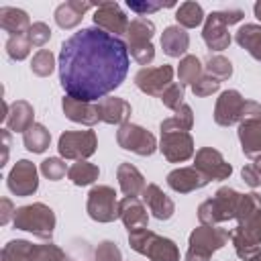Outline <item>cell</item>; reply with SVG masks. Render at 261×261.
Masks as SVG:
<instances>
[{"label":"cell","mask_w":261,"mask_h":261,"mask_svg":"<svg viewBox=\"0 0 261 261\" xmlns=\"http://www.w3.org/2000/svg\"><path fill=\"white\" fill-rule=\"evenodd\" d=\"M241 196L230 190V188H222L216 192V196L208 202H204L198 210V216L204 224H214L218 220H228L232 216H237V206H239Z\"/></svg>","instance_id":"6"},{"label":"cell","mask_w":261,"mask_h":261,"mask_svg":"<svg viewBox=\"0 0 261 261\" xmlns=\"http://www.w3.org/2000/svg\"><path fill=\"white\" fill-rule=\"evenodd\" d=\"M153 31H155V27L147 18H135V20L128 22V29H126L130 53L143 65H147L153 59V55H155L153 53V45H151Z\"/></svg>","instance_id":"7"},{"label":"cell","mask_w":261,"mask_h":261,"mask_svg":"<svg viewBox=\"0 0 261 261\" xmlns=\"http://www.w3.org/2000/svg\"><path fill=\"white\" fill-rule=\"evenodd\" d=\"M237 43L245 47L255 59H261V27L257 24H245L237 33Z\"/></svg>","instance_id":"29"},{"label":"cell","mask_w":261,"mask_h":261,"mask_svg":"<svg viewBox=\"0 0 261 261\" xmlns=\"http://www.w3.org/2000/svg\"><path fill=\"white\" fill-rule=\"evenodd\" d=\"M96 261H120V251L114 243L104 241L96 251Z\"/></svg>","instance_id":"40"},{"label":"cell","mask_w":261,"mask_h":261,"mask_svg":"<svg viewBox=\"0 0 261 261\" xmlns=\"http://www.w3.org/2000/svg\"><path fill=\"white\" fill-rule=\"evenodd\" d=\"M118 216H120L122 222L126 224L128 232L147 228V212H145L143 204H141L137 198H128V196H126V198L118 204Z\"/></svg>","instance_id":"18"},{"label":"cell","mask_w":261,"mask_h":261,"mask_svg":"<svg viewBox=\"0 0 261 261\" xmlns=\"http://www.w3.org/2000/svg\"><path fill=\"white\" fill-rule=\"evenodd\" d=\"M98 114L104 122H124L130 114V106L120 98H104L98 102Z\"/></svg>","instance_id":"23"},{"label":"cell","mask_w":261,"mask_h":261,"mask_svg":"<svg viewBox=\"0 0 261 261\" xmlns=\"http://www.w3.org/2000/svg\"><path fill=\"white\" fill-rule=\"evenodd\" d=\"M128 8H130V10H135V12H141V14H143V12L159 10V8H161V4H151V2H143V4H141V2H130V0H128Z\"/></svg>","instance_id":"43"},{"label":"cell","mask_w":261,"mask_h":261,"mask_svg":"<svg viewBox=\"0 0 261 261\" xmlns=\"http://www.w3.org/2000/svg\"><path fill=\"white\" fill-rule=\"evenodd\" d=\"M202 8H200V4H196V2H186V4H181L179 8H177V12H175V18H177V22L179 24H184V27H196V24H200L202 22Z\"/></svg>","instance_id":"32"},{"label":"cell","mask_w":261,"mask_h":261,"mask_svg":"<svg viewBox=\"0 0 261 261\" xmlns=\"http://www.w3.org/2000/svg\"><path fill=\"white\" fill-rule=\"evenodd\" d=\"M4 124L10 130H29L35 122H33V106L29 102H14L8 110V106L4 104Z\"/></svg>","instance_id":"19"},{"label":"cell","mask_w":261,"mask_h":261,"mask_svg":"<svg viewBox=\"0 0 261 261\" xmlns=\"http://www.w3.org/2000/svg\"><path fill=\"white\" fill-rule=\"evenodd\" d=\"M161 151L169 161H184L194 153L192 137L186 130L161 126Z\"/></svg>","instance_id":"11"},{"label":"cell","mask_w":261,"mask_h":261,"mask_svg":"<svg viewBox=\"0 0 261 261\" xmlns=\"http://www.w3.org/2000/svg\"><path fill=\"white\" fill-rule=\"evenodd\" d=\"M0 27L10 33V37L14 35H22V31L31 29L29 24V16L27 12L18 10V8H12V6H2L0 8Z\"/></svg>","instance_id":"24"},{"label":"cell","mask_w":261,"mask_h":261,"mask_svg":"<svg viewBox=\"0 0 261 261\" xmlns=\"http://www.w3.org/2000/svg\"><path fill=\"white\" fill-rule=\"evenodd\" d=\"M22 139H24V147H27L29 151H33V153H43V151L49 147L51 135H49V130H47L43 124L35 122L29 130L22 133Z\"/></svg>","instance_id":"30"},{"label":"cell","mask_w":261,"mask_h":261,"mask_svg":"<svg viewBox=\"0 0 261 261\" xmlns=\"http://www.w3.org/2000/svg\"><path fill=\"white\" fill-rule=\"evenodd\" d=\"M243 12L241 10H226V12H212L206 20L204 27V41L210 49L222 51L230 43V35L226 33V27L241 20Z\"/></svg>","instance_id":"8"},{"label":"cell","mask_w":261,"mask_h":261,"mask_svg":"<svg viewBox=\"0 0 261 261\" xmlns=\"http://www.w3.org/2000/svg\"><path fill=\"white\" fill-rule=\"evenodd\" d=\"M2 206L6 208V210H4V214H2V224H6V222H8V218H10V200H6V198H4V200H2Z\"/></svg>","instance_id":"44"},{"label":"cell","mask_w":261,"mask_h":261,"mask_svg":"<svg viewBox=\"0 0 261 261\" xmlns=\"http://www.w3.org/2000/svg\"><path fill=\"white\" fill-rule=\"evenodd\" d=\"M90 6H92V4H88V2H65V4H61V6L55 10V20H57L59 27L71 29V27H75V24L82 20V14H84Z\"/></svg>","instance_id":"27"},{"label":"cell","mask_w":261,"mask_h":261,"mask_svg":"<svg viewBox=\"0 0 261 261\" xmlns=\"http://www.w3.org/2000/svg\"><path fill=\"white\" fill-rule=\"evenodd\" d=\"M167 184L175 192H192L196 188L206 186L208 177L196 167H181V169H175L167 175Z\"/></svg>","instance_id":"17"},{"label":"cell","mask_w":261,"mask_h":261,"mask_svg":"<svg viewBox=\"0 0 261 261\" xmlns=\"http://www.w3.org/2000/svg\"><path fill=\"white\" fill-rule=\"evenodd\" d=\"M2 261H39V245L29 241H10L2 249Z\"/></svg>","instance_id":"25"},{"label":"cell","mask_w":261,"mask_h":261,"mask_svg":"<svg viewBox=\"0 0 261 261\" xmlns=\"http://www.w3.org/2000/svg\"><path fill=\"white\" fill-rule=\"evenodd\" d=\"M171 75H173V69L169 65H161V67H143L135 82L137 86L147 92V94H163V88L165 86H171Z\"/></svg>","instance_id":"14"},{"label":"cell","mask_w":261,"mask_h":261,"mask_svg":"<svg viewBox=\"0 0 261 261\" xmlns=\"http://www.w3.org/2000/svg\"><path fill=\"white\" fill-rule=\"evenodd\" d=\"M67 175H69V179L75 184V186H88V184H92L96 177H98V167L96 165H92V163H88V161H75L69 169H67Z\"/></svg>","instance_id":"31"},{"label":"cell","mask_w":261,"mask_h":261,"mask_svg":"<svg viewBox=\"0 0 261 261\" xmlns=\"http://www.w3.org/2000/svg\"><path fill=\"white\" fill-rule=\"evenodd\" d=\"M41 171H43V175H47L49 179L57 181V179H61V177L65 175V163H63L61 159H57V157H51V159H45V161L41 163Z\"/></svg>","instance_id":"38"},{"label":"cell","mask_w":261,"mask_h":261,"mask_svg":"<svg viewBox=\"0 0 261 261\" xmlns=\"http://www.w3.org/2000/svg\"><path fill=\"white\" fill-rule=\"evenodd\" d=\"M214 118L222 126H228L237 120L243 122L247 118H261V106L257 102H245V98H241L237 90H228L220 94Z\"/></svg>","instance_id":"2"},{"label":"cell","mask_w":261,"mask_h":261,"mask_svg":"<svg viewBox=\"0 0 261 261\" xmlns=\"http://www.w3.org/2000/svg\"><path fill=\"white\" fill-rule=\"evenodd\" d=\"M210 77L214 80H226L230 73H232V67H230V61H226L224 57L216 55V57H210L208 59V65H206Z\"/></svg>","instance_id":"35"},{"label":"cell","mask_w":261,"mask_h":261,"mask_svg":"<svg viewBox=\"0 0 261 261\" xmlns=\"http://www.w3.org/2000/svg\"><path fill=\"white\" fill-rule=\"evenodd\" d=\"M27 37H29V41H31L33 47H41V45H45V43L49 41L51 31H49V27H47L45 22H35V24H31V29L27 31Z\"/></svg>","instance_id":"37"},{"label":"cell","mask_w":261,"mask_h":261,"mask_svg":"<svg viewBox=\"0 0 261 261\" xmlns=\"http://www.w3.org/2000/svg\"><path fill=\"white\" fill-rule=\"evenodd\" d=\"M239 139L245 155L253 157L261 153V118H247L239 126Z\"/></svg>","instance_id":"20"},{"label":"cell","mask_w":261,"mask_h":261,"mask_svg":"<svg viewBox=\"0 0 261 261\" xmlns=\"http://www.w3.org/2000/svg\"><path fill=\"white\" fill-rule=\"evenodd\" d=\"M31 67L37 75H49L53 71V53L47 49H41L39 53H35Z\"/></svg>","instance_id":"36"},{"label":"cell","mask_w":261,"mask_h":261,"mask_svg":"<svg viewBox=\"0 0 261 261\" xmlns=\"http://www.w3.org/2000/svg\"><path fill=\"white\" fill-rule=\"evenodd\" d=\"M88 212L94 220L110 222L118 216V204L114 200V190L108 186H98L90 192L88 198Z\"/></svg>","instance_id":"10"},{"label":"cell","mask_w":261,"mask_h":261,"mask_svg":"<svg viewBox=\"0 0 261 261\" xmlns=\"http://www.w3.org/2000/svg\"><path fill=\"white\" fill-rule=\"evenodd\" d=\"M255 14H257V18L261 20V2H257V4H255Z\"/></svg>","instance_id":"45"},{"label":"cell","mask_w":261,"mask_h":261,"mask_svg":"<svg viewBox=\"0 0 261 261\" xmlns=\"http://www.w3.org/2000/svg\"><path fill=\"white\" fill-rule=\"evenodd\" d=\"M63 112L67 114V118L75 122H84V124H94L96 120H100L98 104L94 106L92 102H77L69 96L63 98Z\"/></svg>","instance_id":"22"},{"label":"cell","mask_w":261,"mask_h":261,"mask_svg":"<svg viewBox=\"0 0 261 261\" xmlns=\"http://www.w3.org/2000/svg\"><path fill=\"white\" fill-rule=\"evenodd\" d=\"M196 169H200L208 179L210 177H216V179H224L230 175V165L222 159V155L214 149H200L198 155H196V163H194Z\"/></svg>","instance_id":"16"},{"label":"cell","mask_w":261,"mask_h":261,"mask_svg":"<svg viewBox=\"0 0 261 261\" xmlns=\"http://www.w3.org/2000/svg\"><path fill=\"white\" fill-rule=\"evenodd\" d=\"M188 43H190L188 33L181 31L179 27H169V29H165V33H163V37H161L163 51H165L167 55H171V57H179L181 53H186Z\"/></svg>","instance_id":"28"},{"label":"cell","mask_w":261,"mask_h":261,"mask_svg":"<svg viewBox=\"0 0 261 261\" xmlns=\"http://www.w3.org/2000/svg\"><path fill=\"white\" fill-rule=\"evenodd\" d=\"M230 239V232L214 226H200L190 237V251L186 261H208L212 251L220 249Z\"/></svg>","instance_id":"5"},{"label":"cell","mask_w":261,"mask_h":261,"mask_svg":"<svg viewBox=\"0 0 261 261\" xmlns=\"http://www.w3.org/2000/svg\"><path fill=\"white\" fill-rule=\"evenodd\" d=\"M218 86H220V82L214 80V77H200V80L192 86V90H194L196 96H208V94L216 92Z\"/></svg>","instance_id":"41"},{"label":"cell","mask_w":261,"mask_h":261,"mask_svg":"<svg viewBox=\"0 0 261 261\" xmlns=\"http://www.w3.org/2000/svg\"><path fill=\"white\" fill-rule=\"evenodd\" d=\"M37 169L31 161H18L8 173V190L16 196H29L37 190Z\"/></svg>","instance_id":"13"},{"label":"cell","mask_w":261,"mask_h":261,"mask_svg":"<svg viewBox=\"0 0 261 261\" xmlns=\"http://www.w3.org/2000/svg\"><path fill=\"white\" fill-rule=\"evenodd\" d=\"M118 181H120V190H122L128 198H137V194L145 190L143 175H141L139 169L133 167L130 163H122V165L118 167Z\"/></svg>","instance_id":"26"},{"label":"cell","mask_w":261,"mask_h":261,"mask_svg":"<svg viewBox=\"0 0 261 261\" xmlns=\"http://www.w3.org/2000/svg\"><path fill=\"white\" fill-rule=\"evenodd\" d=\"M143 200L147 202L149 210H151L159 220L171 218V214H173V202H171L155 184H149V186L143 190Z\"/></svg>","instance_id":"21"},{"label":"cell","mask_w":261,"mask_h":261,"mask_svg":"<svg viewBox=\"0 0 261 261\" xmlns=\"http://www.w3.org/2000/svg\"><path fill=\"white\" fill-rule=\"evenodd\" d=\"M243 177H245V181H247L249 186H253V188H257V186L261 184V173L253 167V163L243 169Z\"/></svg>","instance_id":"42"},{"label":"cell","mask_w":261,"mask_h":261,"mask_svg":"<svg viewBox=\"0 0 261 261\" xmlns=\"http://www.w3.org/2000/svg\"><path fill=\"white\" fill-rule=\"evenodd\" d=\"M31 41L27 35H14L6 41V53L12 57V59H24L31 51Z\"/></svg>","instance_id":"34"},{"label":"cell","mask_w":261,"mask_h":261,"mask_svg":"<svg viewBox=\"0 0 261 261\" xmlns=\"http://www.w3.org/2000/svg\"><path fill=\"white\" fill-rule=\"evenodd\" d=\"M12 222L20 230H29L41 239H51L53 226H55V216L53 210L45 204H31L22 206L14 212Z\"/></svg>","instance_id":"4"},{"label":"cell","mask_w":261,"mask_h":261,"mask_svg":"<svg viewBox=\"0 0 261 261\" xmlns=\"http://www.w3.org/2000/svg\"><path fill=\"white\" fill-rule=\"evenodd\" d=\"M128 49L116 35L88 27L63 41L59 51V82L77 102H100L128 73Z\"/></svg>","instance_id":"1"},{"label":"cell","mask_w":261,"mask_h":261,"mask_svg":"<svg viewBox=\"0 0 261 261\" xmlns=\"http://www.w3.org/2000/svg\"><path fill=\"white\" fill-rule=\"evenodd\" d=\"M96 149V135L92 130L63 133L59 137V153L67 159H84Z\"/></svg>","instance_id":"9"},{"label":"cell","mask_w":261,"mask_h":261,"mask_svg":"<svg viewBox=\"0 0 261 261\" xmlns=\"http://www.w3.org/2000/svg\"><path fill=\"white\" fill-rule=\"evenodd\" d=\"M118 145L122 149L135 151L139 155H151L155 151V137L151 133H147L145 128L137 126V124H128L124 122L116 135Z\"/></svg>","instance_id":"12"},{"label":"cell","mask_w":261,"mask_h":261,"mask_svg":"<svg viewBox=\"0 0 261 261\" xmlns=\"http://www.w3.org/2000/svg\"><path fill=\"white\" fill-rule=\"evenodd\" d=\"M94 22H96V27H100L106 33L116 35V37L122 31L128 29L126 16L120 12V8H118L116 2H102V4H98V10L94 14Z\"/></svg>","instance_id":"15"},{"label":"cell","mask_w":261,"mask_h":261,"mask_svg":"<svg viewBox=\"0 0 261 261\" xmlns=\"http://www.w3.org/2000/svg\"><path fill=\"white\" fill-rule=\"evenodd\" d=\"M179 82L181 84H196V80H198V75L202 73V67H200V61L196 59V57H184L181 59V63H179Z\"/></svg>","instance_id":"33"},{"label":"cell","mask_w":261,"mask_h":261,"mask_svg":"<svg viewBox=\"0 0 261 261\" xmlns=\"http://www.w3.org/2000/svg\"><path fill=\"white\" fill-rule=\"evenodd\" d=\"M181 98H184V88H181L179 84H171V86H167V90L161 94L163 104L169 106V108H173V110H177V108L181 106Z\"/></svg>","instance_id":"39"},{"label":"cell","mask_w":261,"mask_h":261,"mask_svg":"<svg viewBox=\"0 0 261 261\" xmlns=\"http://www.w3.org/2000/svg\"><path fill=\"white\" fill-rule=\"evenodd\" d=\"M128 241L135 251L147 255L151 261H179V253L173 241L163 239L147 228L128 232Z\"/></svg>","instance_id":"3"}]
</instances>
